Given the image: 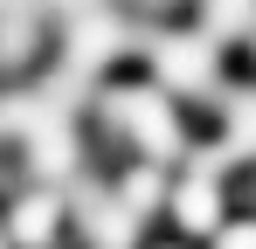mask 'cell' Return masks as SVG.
Here are the masks:
<instances>
[{
    "label": "cell",
    "instance_id": "obj_12",
    "mask_svg": "<svg viewBox=\"0 0 256 249\" xmlns=\"http://www.w3.org/2000/svg\"><path fill=\"white\" fill-rule=\"evenodd\" d=\"M214 249H256V222H236V228H214Z\"/></svg>",
    "mask_w": 256,
    "mask_h": 249
},
{
    "label": "cell",
    "instance_id": "obj_11",
    "mask_svg": "<svg viewBox=\"0 0 256 249\" xmlns=\"http://www.w3.org/2000/svg\"><path fill=\"white\" fill-rule=\"evenodd\" d=\"M208 21L222 28V35H236V28L250 21V0H208Z\"/></svg>",
    "mask_w": 256,
    "mask_h": 249
},
{
    "label": "cell",
    "instance_id": "obj_2",
    "mask_svg": "<svg viewBox=\"0 0 256 249\" xmlns=\"http://www.w3.org/2000/svg\"><path fill=\"white\" fill-rule=\"evenodd\" d=\"M146 56H152V70L166 76V90H180V97H222V76H214V56H208V42H194V35H166V42H138Z\"/></svg>",
    "mask_w": 256,
    "mask_h": 249
},
{
    "label": "cell",
    "instance_id": "obj_4",
    "mask_svg": "<svg viewBox=\"0 0 256 249\" xmlns=\"http://www.w3.org/2000/svg\"><path fill=\"white\" fill-rule=\"evenodd\" d=\"M125 48H138V42H132V28L118 14H84L76 35H70V76H90L104 56H125Z\"/></svg>",
    "mask_w": 256,
    "mask_h": 249
},
{
    "label": "cell",
    "instance_id": "obj_8",
    "mask_svg": "<svg viewBox=\"0 0 256 249\" xmlns=\"http://www.w3.org/2000/svg\"><path fill=\"white\" fill-rule=\"evenodd\" d=\"M28 48H35V14H28V0H7V14H0V70L28 62Z\"/></svg>",
    "mask_w": 256,
    "mask_h": 249
},
{
    "label": "cell",
    "instance_id": "obj_13",
    "mask_svg": "<svg viewBox=\"0 0 256 249\" xmlns=\"http://www.w3.org/2000/svg\"><path fill=\"white\" fill-rule=\"evenodd\" d=\"M0 249H7V236H0Z\"/></svg>",
    "mask_w": 256,
    "mask_h": 249
},
{
    "label": "cell",
    "instance_id": "obj_1",
    "mask_svg": "<svg viewBox=\"0 0 256 249\" xmlns=\"http://www.w3.org/2000/svg\"><path fill=\"white\" fill-rule=\"evenodd\" d=\"M104 118L132 132V146L146 152V160H180L187 152V138H180V118L166 111V90H111L104 97Z\"/></svg>",
    "mask_w": 256,
    "mask_h": 249
},
{
    "label": "cell",
    "instance_id": "obj_5",
    "mask_svg": "<svg viewBox=\"0 0 256 249\" xmlns=\"http://www.w3.org/2000/svg\"><path fill=\"white\" fill-rule=\"evenodd\" d=\"M173 214H180V228H187V236H214V228H222V180L194 166V173H187V187L173 194Z\"/></svg>",
    "mask_w": 256,
    "mask_h": 249
},
{
    "label": "cell",
    "instance_id": "obj_9",
    "mask_svg": "<svg viewBox=\"0 0 256 249\" xmlns=\"http://www.w3.org/2000/svg\"><path fill=\"white\" fill-rule=\"evenodd\" d=\"M222 104H228V132H222V146H228L236 160H250V152H256V90L222 97Z\"/></svg>",
    "mask_w": 256,
    "mask_h": 249
},
{
    "label": "cell",
    "instance_id": "obj_3",
    "mask_svg": "<svg viewBox=\"0 0 256 249\" xmlns=\"http://www.w3.org/2000/svg\"><path fill=\"white\" fill-rule=\"evenodd\" d=\"M70 214H76V228L90 236V249H132L138 242V222L125 214V201H111L104 187H76V201H70Z\"/></svg>",
    "mask_w": 256,
    "mask_h": 249
},
{
    "label": "cell",
    "instance_id": "obj_7",
    "mask_svg": "<svg viewBox=\"0 0 256 249\" xmlns=\"http://www.w3.org/2000/svg\"><path fill=\"white\" fill-rule=\"evenodd\" d=\"M56 222H62V201L56 194H28V201L14 208V222H7V242H21V249H48L56 242Z\"/></svg>",
    "mask_w": 256,
    "mask_h": 249
},
{
    "label": "cell",
    "instance_id": "obj_6",
    "mask_svg": "<svg viewBox=\"0 0 256 249\" xmlns=\"http://www.w3.org/2000/svg\"><path fill=\"white\" fill-rule=\"evenodd\" d=\"M76 132H70V118L56 124H35V152H28V166H35V180H70L76 173Z\"/></svg>",
    "mask_w": 256,
    "mask_h": 249
},
{
    "label": "cell",
    "instance_id": "obj_10",
    "mask_svg": "<svg viewBox=\"0 0 256 249\" xmlns=\"http://www.w3.org/2000/svg\"><path fill=\"white\" fill-rule=\"evenodd\" d=\"M160 194H166V187H160V173H152V166H138L125 187H118V201H125V214H132V222H146V214L160 208Z\"/></svg>",
    "mask_w": 256,
    "mask_h": 249
}]
</instances>
